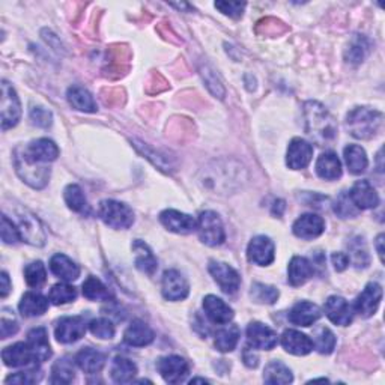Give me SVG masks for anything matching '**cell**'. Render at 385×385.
<instances>
[{
  "instance_id": "cell-35",
  "label": "cell",
  "mask_w": 385,
  "mask_h": 385,
  "mask_svg": "<svg viewBox=\"0 0 385 385\" xmlns=\"http://www.w3.org/2000/svg\"><path fill=\"white\" fill-rule=\"evenodd\" d=\"M137 375V365L125 357H116L112 363L110 377L116 384H128Z\"/></svg>"
},
{
  "instance_id": "cell-54",
  "label": "cell",
  "mask_w": 385,
  "mask_h": 385,
  "mask_svg": "<svg viewBox=\"0 0 385 385\" xmlns=\"http://www.w3.org/2000/svg\"><path fill=\"white\" fill-rule=\"evenodd\" d=\"M202 74H204V79L206 82V86L209 88V91L213 92L216 96H218V98H223L225 89H223V86H221L220 80L213 74V71L205 70Z\"/></svg>"
},
{
  "instance_id": "cell-36",
  "label": "cell",
  "mask_w": 385,
  "mask_h": 385,
  "mask_svg": "<svg viewBox=\"0 0 385 385\" xmlns=\"http://www.w3.org/2000/svg\"><path fill=\"white\" fill-rule=\"evenodd\" d=\"M241 331L238 325H227L216 333V348L220 352H232L239 342Z\"/></svg>"
},
{
  "instance_id": "cell-24",
  "label": "cell",
  "mask_w": 385,
  "mask_h": 385,
  "mask_svg": "<svg viewBox=\"0 0 385 385\" xmlns=\"http://www.w3.org/2000/svg\"><path fill=\"white\" fill-rule=\"evenodd\" d=\"M321 309L315 303L300 301L289 312V321L298 326H310L321 317Z\"/></svg>"
},
{
  "instance_id": "cell-9",
  "label": "cell",
  "mask_w": 385,
  "mask_h": 385,
  "mask_svg": "<svg viewBox=\"0 0 385 385\" xmlns=\"http://www.w3.org/2000/svg\"><path fill=\"white\" fill-rule=\"evenodd\" d=\"M247 257L250 262L259 266L271 265L275 257L274 243L268 236H264V235L255 236L248 244Z\"/></svg>"
},
{
  "instance_id": "cell-27",
  "label": "cell",
  "mask_w": 385,
  "mask_h": 385,
  "mask_svg": "<svg viewBox=\"0 0 385 385\" xmlns=\"http://www.w3.org/2000/svg\"><path fill=\"white\" fill-rule=\"evenodd\" d=\"M133 252H134V264H136V268L140 269L142 273L152 275L157 271V268H158L157 257L153 256L151 248L144 244L143 241H140V239L134 241Z\"/></svg>"
},
{
  "instance_id": "cell-4",
  "label": "cell",
  "mask_w": 385,
  "mask_h": 385,
  "mask_svg": "<svg viewBox=\"0 0 385 385\" xmlns=\"http://www.w3.org/2000/svg\"><path fill=\"white\" fill-rule=\"evenodd\" d=\"M100 217L105 225L113 229H128L134 223L133 209L118 200H103L100 205Z\"/></svg>"
},
{
  "instance_id": "cell-47",
  "label": "cell",
  "mask_w": 385,
  "mask_h": 385,
  "mask_svg": "<svg viewBox=\"0 0 385 385\" xmlns=\"http://www.w3.org/2000/svg\"><path fill=\"white\" fill-rule=\"evenodd\" d=\"M91 333L103 340H110L114 337V325L110 319H105V317H98V319H93L89 324Z\"/></svg>"
},
{
  "instance_id": "cell-45",
  "label": "cell",
  "mask_w": 385,
  "mask_h": 385,
  "mask_svg": "<svg viewBox=\"0 0 385 385\" xmlns=\"http://www.w3.org/2000/svg\"><path fill=\"white\" fill-rule=\"evenodd\" d=\"M369 53V43L365 38L357 36L349 44L348 50H346V59L351 63H360L364 61V57Z\"/></svg>"
},
{
  "instance_id": "cell-23",
  "label": "cell",
  "mask_w": 385,
  "mask_h": 385,
  "mask_svg": "<svg viewBox=\"0 0 385 385\" xmlns=\"http://www.w3.org/2000/svg\"><path fill=\"white\" fill-rule=\"evenodd\" d=\"M282 346L286 352L292 355H307L315 349L313 340L309 335L296 330H286L282 335Z\"/></svg>"
},
{
  "instance_id": "cell-12",
  "label": "cell",
  "mask_w": 385,
  "mask_h": 385,
  "mask_svg": "<svg viewBox=\"0 0 385 385\" xmlns=\"http://www.w3.org/2000/svg\"><path fill=\"white\" fill-rule=\"evenodd\" d=\"M18 232H20L22 239L27 244L36 247H43L45 244L47 236L44 226L33 214L24 213L20 216V218H18Z\"/></svg>"
},
{
  "instance_id": "cell-42",
  "label": "cell",
  "mask_w": 385,
  "mask_h": 385,
  "mask_svg": "<svg viewBox=\"0 0 385 385\" xmlns=\"http://www.w3.org/2000/svg\"><path fill=\"white\" fill-rule=\"evenodd\" d=\"M63 197L68 208L75 211V213H83L88 208V200H86L84 192L77 184H70L66 187L63 191Z\"/></svg>"
},
{
  "instance_id": "cell-28",
  "label": "cell",
  "mask_w": 385,
  "mask_h": 385,
  "mask_svg": "<svg viewBox=\"0 0 385 385\" xmlns=\"http://www.w3.org/2000/svg\"><path fill=\"white\" fill-rule=\"evenodd\" d=\"M27 343L35 354L36 363H44L52 357L50 343H48V335L44 326H38V329L29 331Z\"/></svg>"
},
{
  "instance_id": "cell-60",
  "label": "cell",
  "mask_w": 385,
  "mask_h": 385,
  "mask_svg": "<svg viewBox=\"0 0 385 385\" xmlns=\"http://www.w3.org/2000/svg\"><path fill=\"white\" fill-rule=\"evenodd\" d=\"M382 241H384V235H379L377 238V248H378V255L381 257V261L384 259V250H382Z\"/></svg>"
},
{
  "instance_id": "cell-39",
  "label": "cell",
  "mask_w": 385,
  "mask_h": 385,
  "mask_svg": "<svg viewBox=\"0 0 385 385\" xmlns=\"http://www.w3.org/2000/svg\"><path fill=\"white\" fill-rule=\"evenodd\" d=\"M349 261H352L355 268H368L370 265V255L369 250L365 247L364 239L361 236L354 238L349 243Z\"/></svg>"
},
{
  "instance_id": "cell-55",
  "label": "cell",
  "mask_w": 385,
  "mask_h": 385,
  "mask_svg": "<svg viewBox=\"0 0 385 385\" xmlns=\"http://www.w3.org/2000/svg\"><path fill=\"white\" fill-rule=\"evenodd\" d=\"M264 27V35H277L285 31L283 27V23L278 22V20H274V18H266V20H262L261 23H259L257 29Z\"/></svg>"
},
{
  "instance_id": "cell-50",
  "label": "cell",
  "mask_w": 385,
  "mask_h": 385,
  "mask_svg": "<svg viewBox=\"0 0 385 385\" xmlns=\"http://www.w3.org/2000/svg\"><path fill=\"white\" fill-rule=\"evenodd\" d=\"M0 235L5 244H17L22 239L18 227L6 216H2V226H0Z\"/></svg>"
},
{
  "instance_id": "cell-13",
  "label": "cell",
  "mask_w": 385,
  "mask_h": 385,
  "mask_svg": "<svg viewBox=\"0 0 385 385\" xmlns=\"http://www.w3.org/2000/svg\"><path fill=\"white\" fill-rule=\"evenodd\" d=\"M382 300V287L378 283H369L364 291L357 296L354 304V312L363 317H370L377 313Z\"/></svg>"
},
{
  "instance_id": "cell-51",
  "label": "cell",
  "mask_w": 385,
  "mask_h": 385,
  "mask_svg": "<svg viewBox=\"0 0 385 385\" xmlns=\"http://www.w3.org/2000/svg\"><path fill=\"white\" fill-rule=\"evenodd\" d=\"M8 310H3L2 319H0V335H2V339H8L9 335H13L18 331V324L14 315L11 313L8 316Z\"/></svg>"
},
{
  "instance_id": "cell-32",
  "label": "cell",
  "mask_w": 385,
  "mask_h": 385,
  "mask_svg": "<svg viewBox=\"0 0 385 385\" xmlns=\"http://www.w3.org/2000/svg\"><path fill=\"white\" fill-rule=\"evenodd\" d=\"M48 298L38 292H26L22 298L20 304H18V309L24 317H35L41 316L48 309Z\"/></svg>"
},
{
  "instance_id": "cell-8",
  "label": "cell",
  "mask_w": 385,
  "mask_h": 385,
  "mask_svg": "<svg viewBox=\"0 0 385 385\" xmlns=\"http://www.w3.org/2000/svg\"><path fill=\"white\" fill-rule=\"evenodd\" d=\"M86 334V321L83 316H63L57 321L54 335L61 343H74Z\"/></svg>"
},
{
  "instance_id": "cell-18",
  "label": "cell",
  "mask_w": 385,
  "mask_h": 385,
  "mask_svg": "<svg viewBox=\"0 0 385 385\" xmlns=\"http://www.w3.org/2000/svg\"><path fill=\"white\" fill-rule=\"evenodd\" d=\"M324 310L326 317H329V319L335 325L346 326L352 322L354 309L342 296H337V295L330 296L329 300L325 301Z\"/></svg>"
},
{
  "instance_id": "cell-33",
  "label": "cell",
  "mask_w": 385,
  "mask_h": 385,
  "mask_svg": "<svg viewBox=\"0 0 385 385\" xmlns=\"http://www.w3.org/2000/svg\"><path fill=\"white\" fill-rule=\"evenodd\" d=\"M346 166H348L352 175H361V173L368 169L369 160L365 156V151L358 146V144H348L343 151Z\"/></svg>"
},
{
  "instance_id": "cell-6",
  "label": "cell",
  "mask_w": 385,
  "mask_h": 385,
  "mask_svg": "<svg viewBox=\"0 0 385 385\" xmlns=\"http://www.w3.org/2000/svg\"><path fill=\"white\" fill-rule=\"evenodd\" d=\"M2 130L15 127L22 118V105L17 92L8 82H2Z\"/></svg>"
},
{
  "instance_id": "cell-59",
  "label": "cell",
  "mask_w": 385,
  "mask_h": 385,
  "mask_svg": "<svg viewBox=\"0 0 385 385\" xmlns=\"http://www.w3.org/2000/svg\"><path fill=\"white\" fill-rule=\"evenodd\" d=\"M285 209H286L285 200L277 199V200L274 202V205H273V216H275V217H282L283 213H285Z\"/></svg>"
},
{
  "instance_id": "cell-48",
  "label": "cell",
  "mask_w": 385,
  "mask_h": 385,
  "mask_svg": "<svg viewBox=\"0 0 385 385\" xmlns=\"http://www.w3.org/2000/svg\"><path fill=\"white\" fill-rule=\"evenodd\" d=\"M334 213L340 218H351L357 216L360 213V209L352 204L348 192H342L334 204Z\"/></svg>"
},
{
  "instance_id": "cell-17",
  "label": "cell",
  "mask_w": 385,
  "mask_h": 385,
  "mask_svg": "<svg viewBox=\"0 0 385 385\" xmlns=\"http://www.w3.org/2000/svg\"><path fill=\"white\" fill-rule=\"evenodd\" d=\"M160 221L170 232H175L179 235L191 234L192 230L197 229V221L188 214L179 213L176 209H166L165 213H161Z\"/></svg>"
},
{
  "instance_id": "cell-25",
  "label": "cell",
  "mask_w": 385,
  "mask_h": 385,
  "mask_svg": "<svg viewBox=\"0 0 385 385\" xmlns=\"http://www.w3.org/2000/svg\"><path fill=\"white\" fill-rule=\"evenodd\" d=\"M153 337H156V334L151 330V326L139 319L133 321L123 333V340L130 346H136V348L151 345L153 342Z\"/></svg>"
},
{
  "instance_id": "cell-19",
  "label": "cell",
  "mask_w": 385,
  "mask_h": 385,
  "mask_svg": "<svg viewBox=\"0 0 385 385\" xmlns=\"http://www.w3.org/2000/svg\"><path fill=\"white\" fill-rule=\"evenodd\" d=\"M352 204L357 206L360 211L363 209H372L379 205V196L377 190L373 188L369 181H357L348 192Z\"/></svg>"
},
{
  "instance_id": "cell-14",
  "label": "cell",
  "mask_w": 385,
  "mask_h": 385,
  "mask_svg": "<svg viewBox=\"0 0 385 385\" xmlns=\"http://www.w3.org/2000/svg\"><path fill=\"white\" fill-rule=\"evenodd\" d=\"M313 157V146L303 139H294L289 143L286 153V165L292 170H301L310 165Z\"/></svg>"
},
{
  "instance_id": "cell-22",
  "label": "cell",
  "mask_w": 385,
  "mask_h": 385,
  "mask_svg": "<svg viewBox=\"0 0 385 385\" xmlns=\"http://www.w3.org/2000/svg\"><path fill=\"white\" fill-rule=\"evenodd\" d=\"M204 310L208 316V319L218 325L229 324L234 319V310L229 307L221 298L216 295H208L204 300Z\"/></svg>"
},
{
  "instance_id": "cell-10",
  "label": "cell",
  "mask_w": 385,
  "mask_h": 385,
  "mask_svg": "<svg viewBox=\"0 0 385 385\" xmlns=\"http://www.w3.org/2000/svg\"><path fill=\"white\" fill-rule=\"evenodd\" d=\"M208 269L225 294L232 295L238 292L241 285V277L232 266L223 262L211 261Z\"/></svg>"
},
{
  "instance_id": "cell-38",
  "label": "cell",
  "mask_w": 385,
  "mask_h": 385,
  "mask_svg": "<svg viewBox=\"0 0 385 385\" xmlns=\"http://www.w3.org/2000/svg\"><path fill=\"white\" fill-rule=\"evenodd\" d=\"M83 295L91 301H109L113 298L109 287L105 286L100 278L93 275L88 277L83 283Z\"/></svg>"
},
{
  "instance_id": "cell-37",
  "label": "cell",
  "mask_w": 385,
  "mask_h": 385,
  "mask_svg": "<svg viewBox=\"0 0 385 385\" xmlns=\"http://www.w3.org/2000/svg\"><path fill=\"white\" fill-rule=\"evenodd\" d=\"M264 381L266 384H291L294 381L292 372L291 369L287 368L286 364H283L282 361H271L268 363V365L265 368L264 372Z\"/></svg>"
},
{
  "instance_id": "cell-7",
  "label": "cell",
  "mask_w": 385,
  "mask_h": 385,
  "mask_svg": "<svg viewBox=\"0 0 385 385\" xmlns=\"http://www.w3.org/2000/svg\"><path fill=\"white\" fill-rule=\"evenodd\" d=\"M161 291L163 296L169 301H181L186 300L190 292V286L187 278L182 275L176 269H167V271L163 274V282H161Z\"/></svg>"
},
{
  "instance_id": "cell-30",
  "label": "cell",
  "mask_w": 385,
  "mask_h": 385,
  "mask_svg": "<svg viewBox=\"0 0 385 385\" xmlns=\"http://www.w3.org/2000/svg\"><path fill=\"white\" fill-rule=\"evenodd\" d=\"M317 176L325 181H335L342 176V163L334 152H324L316 161Z\"/></svg>"
},
{
  "instance_id": "cell-52",
  "label": "cell",
  "mask_w": 385,
  "mask_h": 385,
  "mask_svg": "<svg viewBox=\"0 0 385 385\" xmlns=\"http://www.w3.org/2000/svg\"><path fill=\"white\" fill-rule=\"evenodd\" d=\"M216 8L220 13H223L225 15H229L232 18H238L243 15L246 3L241 2H216Z\"/></svg>"
},
{
  "instance_id": "cell-5",
  "label": "cell",
  "mask_w": 385,
  "mask_h": 385,
  "mask_svg": "<svg viewBox=\"0 0 385 385\" xmlns=\"http://www.w3.org/2000/svg\"><path fill=\"white\" fill-rule=\"evenodd\" d=\"M197 232L202 243L209 247H217L225 243L226 234L221 218L214 211H204L197 220Z\"/></svg>"
},
{
  "instance_id": "cell-16",
  "label": "cell",
  "mask_w": 385,
  "mask_h": 385,
  "mask_svg": "<svg viewBox=\"0 0 385 385\" xmlns=\"http://www.w3.org/2000/svg\"><path fill=\"white\" fill-rule=\"evenodd\" d=\"M24 156L40 165H47V163L54 161L59 157V148L50 139H38L27 144V148L23 151Z\"/></svg>"
},
{
  "instance_id": "cell-44",
  "label": "cell",
  "mask_w": 385,
  "mask_h": 385,
  "mask_svg": "<svg viewBox=\"0 0 385 385\" xmlns=\"http://www.w3.org/2000/svg\"><path fill=\"white\" fill-rule=\"evenodd\" d=\"M24 278H26V283L31 287L43 286L47 280V271L44 264L41 261L29 264L24 268Z\"/></svg>"
},
{
  "instance_id": "cell-3",
  "label": "cell",
  "mask_w": 385,
  "mask_h": 385,
  "mask_svg": "<svg viewBox=\"0 0 385 385\" xmlns=\"http://www.w3.org/2000/svg\"><path fill=\"white\" fill-rule=\"evenodd\" d=\"M15 169L20 178L33 188H43L50 179V169L29 160L24 152L20 149L15 151Z\"/></svg>"
},
{
  "instance_id": "cell-43",
  "label": "cell",
  "mask_w": 385,
  "mask_h": 385,
  "mask_svg": "<svg viewBox=\"0 0 385 385\" xmlns=\"http://www.w3.org/2000/svg\"><path fill=\"white\" fill-rule=\"evenodd\" d=\"M75 298H77V289L66 283L54 285L50 289V294H48V300H50L54 305L71 303L75 300Z\"/></svg>"
},
{
  "instance_id": "cell-1",
  "label": "cell",
  "mask_w": 385,
  "mask_h": 385,
  "mask_svg": "<svg viewBox=\"0 0 385 385\" xmlns=\"http://www.w3.org/2000/svg\"><path fill=\"white\" fill-rule=\"evenodd\" d=\"M305 131L317 143H326L335 137L337 127L334 119L324 105L317 101L304 104Z\"/></svg>"
},
{
  "instance_id": "cell-34",
  "label": "cell",
  "mask_w": 385,
  "mask_h": 385,
  "mask_svg": "<svg viewBox=\"0 0 385 385\" xmlns=\"http://www.w3.org/2000/svg\"><path fill=\"white\" fill-rule=\"evenodd\" d=\"M68 103L73 105L75 110L86 112V113H95L96 112V103L89 91H86L80 86H71L66 93Z\"/></svg>"
},
{
  "instance_id": "cell-21",
  "label": "cell",
  "mask_w": 385,
  "mask_h": 385,
  "mask_svg": "<svg viewBox=\"0 0 385 385\" xmlns=\"http://www.w3.org/2000/svg\"><path fill=\"white\" fill-rule=\"evenodd\" d=\"M294 235L301 239H315L321 236L325 230V221L317 214H304L292 226Z\"/></svg>"
},
{
  "instance_id": "cell-53",
  "label": "cell",
  "mask_w": 385,
  "mask_h": 385,
  "mask_svg": "<svg viewBox=\"0 0 385 385\" xmlns=\"http://www.w3.org/2000/svg\"><path fill=\"white\" fill-rule=\"evenodd\" d=\"M36 370H29V372H18L15 375H11V377L6 378V382H13V384H33L36 381H40L41 375H36Z\"/></svg>"
},
{
  "instance_id": "cell-15",
  "label": "cell",
  "mask_w": 385,
  "mask_h": 385,
  "mask_svg": "<svg viewBox=\"0 0 385 385\" xmlns=\"http://www.w3.org/2000/svg\"><path fill=\"white\" fill-rule=\"evenodd\" d=\"M247 340L255 349L271 351L277 345V334L262 322H252L247 329Z\"/></svg>"
},
{
  "instance_id": "cell-26",
  "label": "cell",
  "mask_w": 385,
  "mask_h": 385,
  "mask_svg": "<svg viewBox=\"0 0 385 385\" xmlns=\"http://www.w3.org/2000/svg\"><path fill=\"white\" fill-rule=\"evenodd\" d=\"M315 268L309 259L295 256L287 266V280L292 286H301L313 275Z\"/></svg>"
},
{
  "instance_id": "cell-56",
  "label": "cell",
  "mask_w": 385,
  "mask_h": 385,
  "mask_svg": "<svg viewBox=\"0 0 385 385\" xmlns=\"http://www.w3.org/2000/svg\"><path fill=\"white\" fill-rule=\"evenodd\" d=\"M331 262L334 265V268L337 269V271H345L346 268H348L349 265V257L348 255H345V253H333L331 256Z\"/></svg>"
},
{
  "instance_id": "cell-57",
  "label": "cell",
  "mask_w": 385,
  "mask_h": 385,
  "mask_svg": "<svg viewBox=\"0 0 385 385\" xmlns=\"http://www.w3.org/2000/svg\"><path fill=\"white\" fill-rule=\"evenodd\" d=\"M243 358H244V363L246 365H248V368H256V365L259 364V358H257V355L253 352V349H250V348H246L244 349V354H243Z\"/></svg>"
},
{
  "instance_id": "cell-29",
  "label": "cell",
  "mask_w": 385,
  "mask_h": 385,
  "mask_svg": "<svg viewBox=\"0 0 385 385\" xmlns=\"http://www.w3.org/2000/svg\"><path fill=\"white\" fill-rule=\"evenodd\" d=\"M50 269L56 277L62 278L63 282H74L80 275L79 265L62 253H57L50 259Z\"/></svg>"
},
{
  "instance_id": "cell-40",
  "label": "cell",
  "mask_w": 385,
  "mask_h": 385,
  "mask_svg": "<svg viewBox=\"0 0 385 385\" xmlns=\"http://www.w3.org/2000/svg\"><path fill=\"white\" fill-rule=\"evenodd\" d=\"M250 296L255 303L259 304H274L278 296H280V292L278 289L269 285L264 283H253L252 289H250Z\"/></svg>"
},
{
  "instance_id": "cell-41",
  "label": "cell",
  "mask_w": 385,
  "mask_h": 385,
  "mask_svg": "<svg viewBox=\"0 0 385 385\" xmlns=\"http://www.w3.org/2000/svg\"><path fill=\"white\" fill-rule=\"evenodd\" d=\"M75 370L70 358H62L56 361L52 369V384H70L74 381Z\"/></svg>"
},
{
  "instance_id": "cell-46",
  "label": "cell",
  "mask_w": 385,
  "mask_h": 385,
  "mask_svg": "<svg viewBox=\"0 0 385 385\" xmlns=\"http://www.w3.org/2000/svg\"><path fill=\"white\" fill-rule=\"evenodd\" d=\"M313 345L321 354L329 355L335 348V335L331 333V330L325 329V326H321V329L315 333Z\"/></svg>"
},
{
  "instance_id": "cell-31",
  "label": "cell",
  "mask_w": 385,
  "mask_h": 385,
  "mask_svg": "<svg viewBox=\"0 0 385 385\" xmlns=\"http://www.w3.org/2000/svg\"><path fill=\"white\" fill-rule=\"evenodd\" d=\"M75 364L86 373H98L105 364V355L93 348H83L75 355Z\"/></svg>"
},
{
  "instance_id": "cell-58",
  "label": "cell",
  "mask_w": 385,
  "mask_h": 385,
  "mask_svg": "<svg viewBox=\"0 0 385 385\" xmlns=\"http://www.w3.org/2000/svg\"><path fill=\"white\" fill-rule=\"evenodd\" d=\"M0 280H2V291H0V296L6 298V295L11 291V283H9V277L8 274L3 271L2 277H0Z\"/></svg>"
},
{
  "instance_id": "cell-20",
  "label": "cell",
  "mask_w": 385,
  "mask_h": 385,
  "mask_svg": "<svg viewBox=\"0 0 385 385\" xmlns=\"http://www.w3.org/2000/svg\"><path fill=\"white\" fill-rule=\"evenodd\" d=\"M2 360L8 368H24V365H31L36 363L35 354L31 349L29 343H15L13 346H8L2 351Z\"/></svg>"
},
{
  "instance_id": "cell-11",
  "label": "cell",
  "mask_w": 385,
  "mask_h": 385,
  "mask_svg": "<svg viewBox=\"0 0 385 385\" xmlns=\"http://www.w3.org/2000/svg\"><path fill=\"white\" fill-rule=\"evenodd\" d=\"M157 369L166 382L179 384L187 378L190 365L182 357H178V355H169V357H163L158 360Z\"/></svg>"
},
{
  "instance_id": "cell-49",
  "label": "cell",
  "mask_w": 385,
  "mask_h": 385,
  "mask_svg": "<svg viewBox=\"0 0 385 385\" xmlns=\"http://www.w3.org/2000/svg\"><path fill=\"white\" fill-rule=\"evenodd\" d=\"M29 116H31L32 123L40 128H48L53 122L52 112L41 107V105H32L31 112H29Z\"/></svg>"
},
{
  "instance_id": "cell-2",
  "label": "cell",
  "mask_w": 385,
  "mask_h": 385,
  "mask_svg": "<svg viewBox=\"0 0 385 385\" xmlns=\"http://www.w3.org/2000/svg\"><path fill=\"white\" fill-rule=\"evenodd\" d=\"M384 114L369 107H355L346 116V128L355 139L369 140L382 128Z\"/></svg>"
}]
</instances>
